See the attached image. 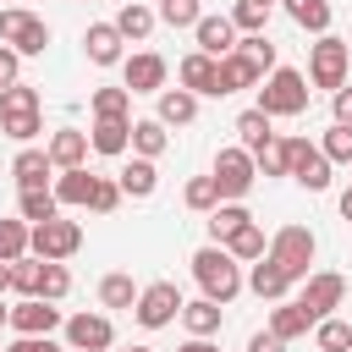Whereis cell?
Listing matches in <instances>:
<instances>
[{"label":"cell","instance_id":"37","mask_svg":"<svg viewBox=\"0 0 352 352\" xmlns=\"http://www.w3.org/2000/svg\"><path fill=\"white\" fill-rule=\"evenodd\" d=\"M236 50H242V55H248V60H253V66H258L264 77H270V72L280 66V55H275L270 33H242V38H236Z\"/></svg>","mask_w":352,"mask_h":352},{"label":"cell","instance_id":"25","mask_svg":"<svg viewBox=\"0 0 352 352\" xmlns=\"http://www.w3.org/2000/svg\"><path fill=\"white\" fill-rule=\"evenodd\" d=\"M270 121H275V116H264L258 104H248V110L231 121V132H236V143H242V148H264V143L275 138V126H270Z\"/></svg>","mask_w":352,"mask_h":352},{"label":"cell","instance_id":"4","mask_svg":"<svg viewBox=\"0 0 352 352\" xmlns=\"http://www.w3.org/2000/svg\"><path fill=\"white\" fill-rule=\"evenodd\" d=\"M209 176H214V187H220V198H248V192H253V182H258V165H253V148H242V143H231V148H220V154H214V165H209Z\"/></svg>","mask_w":352,"mask_h":352},{"label":"cell","instance_id":"28","mask_svg":"<svg viewBox=\"0 0 352 352\" xmlns=\"http://www.w3.org/2000/svg\"><path fill=\"white\" fill-rule=\"evenodd\" d=\"M154 22H160V11H148L143 0H126V6L116 11V28H121V38H132V44H143V38L154 33Z\"/></svg>","mask_w":352,"mask_h":352},{"label":"cell","instance_id":"26","mask_svg":"<svg viewBox=\"0 0 352 352\" xmlns=\"http://www.w3.org/2000/svg\"><path fill=\"white\" fill-rule=\"evenodd\" d=\"M116 182H121V192H126V198H148V192L160 187V170H154V160L132 154V160L121 165V176H116Z\"/></svg>","mask_w":352,"mask_h":352},{"label":"cell","instance_id":"27","mask_svg":"<svg viewBox=\"0 0 352 352\" xmlns=\"http://www.w3.org/2000/svg\"><path fill=\"white\" fill-rule=\"evenodd\" d=\"M270 330H275L280 341H297V336H308V330H314V314H308V308H302L297 297H292V302L280 297V308L270 314Z\"/></svg>","mask_w":352,"mask_h":352},{"label":"cell","instance_id":"14","mask_svg":"<svg viewBox=\"0 0 352 352\" xmlns=\"http://www.w3.org/2000/svg\"><path fill=\"white\" fill-rule=\"evenodd\" d=\"M192 38H198V50H204V55H214V60H220V55H231V50H236V38H242V33H236L231 11H204V16H198V28H192Z\"/></svg>","mask_w":352,"mask_h":352},{"label":"cell","instance_id":"47","mask_svg":"<svg viewBox=\"0 0 352 352\" xmlns=\"http://www.w3.org/2000/svg\"><path fill=\"white\" fill-rule=\"evenodd\" d=\"M231 22H236V33H264L270 6H258V0H236V6H231Z\"/></svg>","mask_w":352,"mask_h":352},{"label":"cell","instance_id":"18","mask_svg":"<svg viewBox=\"0 0 352 352\" xmlns=\"http://www.w3.org/2000/svg\"><path fill=\"white\" fill-rule=\"evenodd\" d=\"M94 187H99V176H94L88 165L55 170V198H60V209H88V204H94Z\"/></svg>","mask_w":352,"mask_h":352},{"label":"cell","instance_id":"17","mask_svg":"<svg viewBox=\"0 0 352 352\" xmlns=\"http://www.w3.org/2000/svg\"><path fill=\"white\" fill-rule=\"evenodd\" d=\"M88 143H94V154H110V160H121V154L132 148V116H94V132H88Z\"/></svg>","mask_w":352,"mask_h":352},{"label":"cell","instance_id":"53","mask_svg":"<svg viewBox=\"0 0 352 352\" xmlns=\"http://www.w3.org/2000/svg\"><path fill=\"white\" fill-rule=\"evenodd\" d=\"M38 341H44V336H16L6 352H38Z\"/></svg>","mask_w":352,"mask_h":352},{"label":"cell","instance_id":"44","mask_svg":"<svg viewBox=\"0 0 352 352\" xmlns=\"http://www.w3.org/2000/svg\"><path fill=\"white\" fill-rule=\"evenodd\" d=\"M72 292V270L60 264V258H44V280H38V297H50V302H60Z\"/></svg>","mask_w":352,"mask_h":352},{"label":"cell","instance_id":"43","mask_svg":"<svg viewBox=\"0 0 352 352\" xmlns=\"http://www.w3.org/2000/svg\"><path fill=\"white\" fill-rule=\"evenodd\" d=\"M204 0H160V22L165 28H198Z\"/></svg>","mask_w":352,"mask_h":352},{"label":"cell","instance_id":"10","mask_svg":"<svg viewBox=\"0 0 352 352\" xmlns=\"http://www.w3.org/2000/svg\"><path fill=\"white\" fill-rule=\"evenodd\" d=\"M341 297H346V280H341L336 270H314V275L302 280V292H297V302L314 314V324H319V319H330V314L341 308Z\"/></svg>","mask_w":352,"mask_h":352},{"label":"cell","instance_id":"1","mask_svg":"<svg viewBox=\"0 0 352 352\" xmlns=\"http://www.w3.org/2000/svg\"><path fill=\"white\" fill-rule=\"evenodd\" d=\"M192 280H198L204 297H214L220 308L248 286V280H242V258H231V248H220V242H209V248L192 253Z\"/></svg>","mask_w":352,"mask_h":352},{"label":"cell","instance_id":"3","mask_svg":"<svg viewBox=\"0 0 352 352\" xmlns=\"http://www.w3.org/2000/svg\"><path fill=\"white\" fill-rule=\"evenodd\" d=\"M346 72H352V44L336 33H319V44H308V82L336 94L346 88Z\"/></svg>","mask_w":352,"mask_h":352},{"label":"cell","instance_id":"57","mask_svg":"<svg viewBox=\"0 0 352 352\" xmlns=\"http://www.w3.org/2000/svg\"><path fill=\"white\" fill-rule=\"evenodd\" d=\"M0 324H11V308H6V302H0Z\"/></svg>","mask_w":352,"mask_h":352},{"label":"cell","instance_id":"34","mask_svg":"<svg viewBox=\"0 0 352 352\" xmlns=\"http://www.w3.org/2000/svg\"><path fill=\"white\" fill-rule=\"evenodd\" d=\"M22 253H33V226L16 214V220H0V258L11 264V258H22Z\"/></svg>","mask_w":352,"mask_h":352},{"label":"cell","instance_id":"40","mask_svg":"<svg viewBox=\"0 0 352 352\" xmlns=\"http://www.w3.org/2000/svg\"><path fill=\"white\" fill-rule=\"evenodd\" d=\"M319 148H324V160H330V165H352V126L330 121V126H324V138H319Z\"/></svg>","mask_w":352,"mask_h":352},{"label":"cell","instance_id":"58","mask_svg":"<svg viewBox=\"0 0 352 352\" xmlns=\"http://www.w3.org/2000/svg\"><path fill=\"white\" fill-rule=\"evenodd\" d=\"M110 352H116V346H110ZM126 352H154V346H126Z\"/></svg>","mask_w":352,"mask_h":352},{"label":"cell","instance_id":"31","mask_svg":"<svg viewBox=\"0 0 352 352\" xmlns=\"http://www.w3.org/2000/svg\"><path fill=\"white\" fill-rule=\"evenodd\" d=\"M220 302L214 297H192V302H182V324H187V336H214L220 330Z\"/></svg>","mask_w":352,"mask_h":352},{"label":"cell","instance_id":"13","mask_svg":"<svg viewBox=\"0 0 352 352\" xmlns=\"http://www.w3.org/2000/svg\"><path fill=\"white\" fill-rule=\"evenodd\" d=\"M66 319H60V308L50 302V297H22L16 308H11V330L16 336H55Z\"/></svg>","mask_w":352,"mask_h":352},{"label":"cell","instance_id":"50","mask_svg":"<svg viewBox=\"0 0 352 352\" xmlns=\"http://www.w3.org/2000/svg\"><path fill=\"white\" fill-rule=\"evenodd\" d=\"M330 104H336V121H341V126H352V82H346V88H336V94H330Z\"/></svg>","mask_w":352,"mask_h":352},{"label":"cell","instance_id":"36","mask_svg":"<svg viewBox=\"0 0 352 352\" xmlns=\"http://www.w3.org/2000/svg\"><path fill=\"white\" fill-rule=\"evenodd\" d=\"M314 346H319V352H352V324L336 319V314L319 319V324H314Z\"/></svg>","mask_w":352,"mask_h":352},{"label":"cell","instance_id":"33","mask_svg":"<svg viewBox=\"0 0 352 352\" xmlns=\"http://www.w3.org/2000/svg\"><path fill=\"white\" fill-rule=\"evenodd\" d=\"M286 6V16L297 22V28H308V33H330V0H280Z\"/></svg>","mask_w":352,"mask_h":352},{"label":"cell","instance_id":"30","mask_svg":"<svg viewBox=\"0 0 352 352\" xmlns=\"http://www.w3.org/2000/svg\"><path fill=\"white\" fill-rule=\"evenodd\" d=\"M16 214H22L28 226H38V220H55V214H60V198H55V187H22V198H16Z\"/></svg>","mask_w":352,"mask_h":352},{"label":"cell","instance_id":"19","mask_svg":"<svg viewBox=\"0 0 352 352\" xmlns=\"http://www.w3.org/2000/svg\"><path fill=\"white\" fill-rule=\"evenodd\" d=\"M44 148H50L55 170H72V165H88V148H94V143H88V132H77V126H55Z\"/></svg>","mask_w":352,"mask_h":352},{"label":"cell","instance_id":"48","mask_svg":"<svg viewBox=\"0 0 352 352\" xmlns=\"http://www.w3.org/2000/svg\"><path fill=\"white\" fill-rule=\"evenodd\" d=\"M121 198H126V192H121V182L99 176V187H94V204H88V209H94V214H110V209H116Z\"/></svg>","mask_w":352,"mask_h":352},{"label":"cell","instance_id":"23","mask_svg":"<svg viewBox=\"0 0 352 352\" xmlns=\"http://www.w3.org/2000/svg\"><path fill=\"white\" fill-rule=\"evenodd\" d=\"M292 286H297V280H292V275H286L270 253H264V258L253 264V275H248V292H253V297H264V302H280Z\"/></svg>","mask_w":352,"mask_h":352},{"label":"cell","instance_id":"46","mask_svg":"<svg viewBox=\"0 0 352 352\" xmlns=\"http://www.w3.org/2000/svg\"><path fill=\"white\" fill-rule=\"evenodd\" d=\"M258 176H286V138H270L264 148H253Z\"/></svg>","mask_w":352,"mask_h":352},{"label":"cell","instance_id":"41","mask_svg":"<svg viewBox=\"0 0 352 352\" xmlns=\"http://www.w3.org/2000/svg\"><path fill=\"white\" fill-rule=\"evenodd\" d=\"M88 110L94 116H132V88H94Z\"/></svg>","mask_w":352,"mask_h":352},{"label":"cell","instance_id":"11","mask_svg":"<svg viewBox=\"0 0 352 352\" xmlns=\"http://www.w3.org/2000/svg\"><path fill=\"white\" fill-rule=\"evenodd\" d=\"M60 330H66V346H72V352H110V346H116L110 314H72Z\"/></svg>","mask_w":352,"mask_h":352},{"label":"cell","instance_id":"9","mask_svg":"<svg viewBox=\"0 0 352 352\" xmlns=\"http://www.w3.org/2000/svg\"><path fill=\"white\" fill-rule=\"evenodd\" d=\"M77 248H82V226H77V220L55 214V220H38V226H33V253H38V258H60V264H66Z\"/></svg>","mask_w":352,"mask_h":352},{"label":"cell","instance_id":"42","mask_svg":"<svg viewBox=\"0 0 352 352\" xmlns=\"http://www.w3.org/2000/svg\"><path fill=\"white\" fill-rule=\"evenodd\" d=\"M182 204H187V209H198V214H209V209L220 204V187H214V176H192V182L182 187Z\"/></svg>","mask_w":352,"mask_h":352},{"label":"cell","instance_id":"45","mask_svg":"<svg viewBox=\"0 0 352 352\" xmlns=\"http://www.w3.org/2000/svg\"><path fill=\"white\" fill-rule=\"evenodd\" d=\"M11 110H38V88L33 82H6L0 88V116H11Z\"/></svg>","mask_w":352,"mask_h":352},{"label":"cell","instance_id":"32","mask_svg":"<svg viewBox=\"0 0 352 352\" xmlns=\"http://www.w3.org/2000/svg\"><path fill=\"white\" fill-rule=\"evenodd\" d=\"M138 292H143V286H138L132 275H121V270H110V275L99 280V302H104V308H138Z\"/></svg>","mask_w":352,"mask_h":352},{"label":"cell","instance_id":"22","mask_svg":"<svg viewBox=\"0 0 352 352\" xmlns=\"http://www.w3.org/2000/svg\"><path fill=\"white\" fill-rule=\"evenodd\" d=\"M11 176H16V187H50V176H55V160H50V148H33V143H22V154L11 160Z\"/></svg>","mask_w":352,"mask_h":352},{"label":"cell","instance_id":"56","mask_svg":"<svg viewBox=\"0 0 352 352\" xmlns=\"http://www.w3.org/2000/svg\"><path fill=\"white\" fill-rule=\"evenodd\" d=\"M38 352H60V346H55V341H50V336H44V341H38Z\"/></svg>","mask_w":352,"mask_h":352},{"label":"cell","instance_id":"29","mask_svg":"<svg viewBox=\"0 0 352 352\" xmlns=\"http://www.w3.org/2000/svg\"><path fill=\"white\" fill-rule=\"evenodd\" d=\"M165 143H170V132H165V121H160V116H143V121H132V154H143V160H160V154H165Z\"/></svg>","mask_w":352,"mask_h":352},{"label":"cell","instance_id":"2","mask_svg":"<svg viewBox=\"0 0 352 352\" xmlns=\"http://www.w3.org/2000/svg\"><path fill=\"white\" fill-rule=\"evenodd\" d=\"M258 110L286 121V116H302L308 110V77L297 66H275L264 82H258Z\"/></svg>","mask_w":352,"mask_h":352},{"label":"cell","instance_id":"35","mask_svg":"<svg viewBox=\"0 0 352 352\" xmlns=\"http://www.w3.org/2000/svg\"><path fill=\"white\" fill-rule=\"evenodd\" d=\"M38 280H44V258H38V253H22V258H11V292H22V297H38Z\"/></svg>","mask_w":352,"mask_h":352},{"label":"cell","instance_id":"6","mask_svg":"<svg viewBox=\"0 0 352 352\" xmlns=\"http://www.w3.org/2000/svg\"><path fill=\"white\" fill-rule=\"evenodd\" d=\"M0 44H11L16 55H44L50 50V22L22 11V6H0Z\"/></svg>","mask_w":352,"mask_h":352},{"label":"cell","instance_id":"8","mask_svg":"<svg viewBox=\"0 0 352 352\" xmlns=\"http://www.w3.org/2000/svg\"><path fill=\"white\" fill-rule=\"evenodd\" d=\"M286 176H292L297 187H308V192H324V187H330V160H324V148L308 143V138H286Z\"/></svg>","mask_w":352,"mask_h":352},{"label":"cell","instance_id":"15","mask_svg":"<svg viewBox=\"0 0 352 352\" xmlns=\"http://www.w3.org/2000/svg\"><path fill=\"white\" fill-rule=\"evenodd\" d=\"M176 82H182V88H192L198 99H204V94H209V99H220V60H214V55H204V50H192V55H182Z\"/></svg>","mask_w":352,"mask_h":352},{"label":"cell","instance_id":"20","mask_svg":"<svg viewBox=\"0 0 352 352\" xmlns=\"http://www.w3.org/2000/svg\"><path fill=\"white\" fill-rule=\"evenodd\" d=\"M258 82H264V72H258L242 50L220 55V99H226V94H248V88H258Z\"/></svg>","mask_w":352,"mask_h":352},{"label":"cell","instance_id":"21","mask_svg":"<svg viewBox=\"0 0 352 352\" xmlns=\"http://www.w3.org/2000/svg\"><path fill=\"white\" fill-rule=\"evenodd\" d=\"M154 99H160L154 116H160L165 126H192V121H198V94H192V88H160Z\"/></svg>","mask_w":352,"mask_h":352},{"label":"cell","instance_id":"39","mask_svg":"<svg viewBox=\"0 0 352 352\" xmlns=\"http://www.w3.org/2000/svg\"><path fill=\"white\" fill-rule=\"evenodd\" d=\"M0 132L11 143H33L44 132V121H38V110H11V116H0Z\"/></svg>","mask_w":352,"mask_h":352},{"label":"cell","instance_id":"38","mask_svg":"<svg viewBox=\"0 0 352 352\" xmlns=\"http://www.w3.org/2000/svg\"><path fill=\"white\" fill-rule=\"evenodd\" d=\"M226 248H231V258H242V264H258V258L270 253V242H264V231H258L253 220H248V226H242V231H236Z\"/></svg>","mask_w":352,"mask_h":352},{"label":"cell","instance_id":"54","mask_svg":"<svg viewBox=\"0 0 352 352\" xmlns=\"http://www.w3.org/2000/svg\"><path fill=\"white\" fill-rule=\"evenodd\" d=\"M336 209H341V220H352V187H346V192L336 198Z\"/></svg>","mask_w":352,"mask_h":352},{"label":"cell","instance_id":"55","mask_svg":"<svg viewBox=\"0 0 352 352\" xmlns=\"http://www.w3.org/2000/svg\"><path fill=\"white\" fill-rule=\"evenodd\" d=\"M0 292H11V264L0 258Z\"/></svg>","mask_w":352,"mask_h":352},{"label":"cell","instance_id":"7","mask_svg":"<svg viewBox=\"0 0 352 352\" xmlns=\"http://www.w3.org/2000/svg\"><path fill=\"white\" fill-rule=\"evenodd\" d=\"M182 286L176 280H148L143 292H138V308H132V319L143 324V330H165L170 319H182Z\"/></svg>","mask_w":352,"mask_h":352},{"label":"cell","instance_id":"51","mask_svg":"<svg viewBox=\"0 0 352 352\" xmlns=\"http://www.w3.org/2000/svg\"><path fill=\"white\" fill-rule=\"evenodd\" d=\"M248 352H286V341H280L275 330H258V336L248 341Z\"/></svg>","mask_w":352,"mask_h":352},{"label":"cell","instance_id":"24","mask_svg":"<svg viewBox=\"0 0 352 352\" xmlns=\"http://www.w3.org/2000/svg\"><path fill=\"white\" fill-rule=\"evenodd\" d=\"M248 220H253V214H248V204H242V198H220V204L209 209V242H220V248H226Z\"/></svg>","mask_w":352,"mask_h":352},{"label":"cell","instance_id":"52","mask_svg":"<svg viewBox=\"0 0 352 352\" xmlns=\"http://www.w3.org/2000/svg\"><path fill=\"white\" fill-rule=\"evenodd\" d=\"M176 352H220V346H214V341H209V336H192V341H182V346H176Z\"/></svg>","mask_w":352,"mask_h":352},{"label":"cell","instance_id":"12","mask_svg":"<svg viewBox=\"0 0 352 352\" xmlns=\"http://www.w3.org/2000/svg\"><path fill=\"white\" fill-rule=\"evenodd\" d=\"M165 77H170V66H165V55H154V50H138V55L121 60V88H132V94H160Z\"/></svg>","mask_w":352,"mask_h":352},{"label":"cell","instance_id":"16","mask_svg":"<svg viewBox=\"0 0 352 352\" xmlns=\"http://www.w3.org/2000/svg\"><path fill=\"white\" fill-rule=\"evenodd\" d=\"M82 50H88V60H94V66H121V60H126V38H121V28H116V22H88Z\"/></svg>","mask_w":352,"mask_h":352},{"label":"cell","instance_id":"5","mask_svg":"<svg viewBox=\"0 0 352 352\" xmlns=\"http://www.w3.org/2000/svg\"><path fill=\"white\" fill-rule=\"evenodd\" d=\"M314 253H319V242H314V231H308V226H280V231L270 236V258H275L292 280H308V275H314V270H308V264H314Z\"/></svg>","mask_w":352,"mask_h":352},{"label":"cell","instance_id":"49","mask_svg":"<svg viewBox=\"0 0 352 352\" xmlns=\"http://www.w3.org/2000/svg\"><path fill=\"white\" fill-rule=\"evenodd\" d=\"M6 82H22V55L11 50V44H0V88Z\"/></svg>","mask_w":352,"mask_h":352},{"label":"cell","instance_id":"59","mask_svg":"<svg viewBox=\"0 0 352 352\" xmlns=\"http://www.w3.org/2000/svg\"><path fill=\"white\" fill-rule=\"evenodd\" d=\"M258 6H280V0H258Z\"/></svg>","mask_w":352,"mask_h":352}]
</instances>
